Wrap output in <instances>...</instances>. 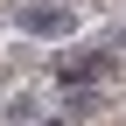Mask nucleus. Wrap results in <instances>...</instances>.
<instances>
[{
	"instance_id": "1",
	"label": "nucleus",
	"mask_w": 126,
	"mask_h": 126,
	"mask_svg": "<svg viewBox=\"0 0 126 126\" xmlns=\"http://www.w3.org/2000/svg\"><path fill=\"white\" fill-rule=\"evenodd\" d=\"M14 28H21V35H70V7H63V0H28V7L14 14Z\"/></svg>"
},
{
	"instance_id": "2",
	"label": "nucleus",
	"mask_w": 126,
	"mask_h": 126,
	"mask_svg": "<svg viewBox=\"0 0 126 126\" xmlns=\"http://www.w3.org/2000/svg\"><path fill=\"white\" fill-rule=\"evenodd\" d=\"M56 77H63V84H98V77H112V56H105V49H91V56H63Z\"/></svg>"
},
{
	"instance_id": "3",
	"label": "nucleus",
	"mask_w": 126,
	"mask_h": 126,
	"mask_svg": "<svg viewBox=\"0 0 126 126\" xmlns=\"http://www.w3.org/2000/svg\"><path fill=\"white\" fill-rule=\"evenodd\" d=\"M84 112H98V84H77L63 98V119H84Z\"/></svg>"
},
{
	"instance_id": "4",
	"label": "nucleus",
	"mask_w": 126,
	"mask_h": 126,
	"mask_svg": "<svg viewBox=\"0 0 126 126\" xmlns=\"http://www.w3.org/2000/svg\"><path fill=\"white\" fill-rule=\"evenodd\" d=\"M119 42H126V35H119Z\"/></svg>"
}]
</instances>
